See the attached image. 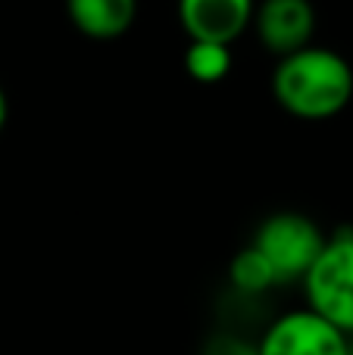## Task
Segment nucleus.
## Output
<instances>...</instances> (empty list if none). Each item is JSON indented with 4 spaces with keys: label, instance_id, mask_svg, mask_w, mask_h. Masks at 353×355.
Here are the masks:
<instances>
[{
    "label": "nucleus",
    "instance_id": "1",
    "mask_svg": "<svg viewBox=\"0 0 353 355\" xmlns=\"http://www.w3.org/2000/svg\"><path fill=\"white\" fill-rule=\"evenodd\" d=\"M272 97L288 116L325 122L353 100V69L338 50L306 47L279 56L272 72Z\"/></svg>",
    "mask_w": 353,
    "mask_h": 355
},
{
    "label": "nucleus",
    "instance_id": "2",
    "mask_svg": "<svg viewBox=\"0 0 353 355\" xmlns=\"http://www.w3.org/2000/svg\"><path fill=\"white\" fill-rule=\"evenodd\" d=\"M300 284L306 309L353 337V227H338L325 237V246Z\"/></svg>",
    "mask_w": 353,
    "mask_h": 355
},
{
    "label": "nucleus",
    "instance_id": "3",
    "mask_svg": "<svg viewBox=\"0 0 353 355\" xmlns=\"http://www.w3.org/2000/svg\"><path fill=\"white\" fill-rule=\"evenodd\" d=\"M254 246L269 268L275 271L279 284L304 281L310 265L316 262L319 250L325 246V234L310 215L300 212H275L256 227Z\"/></svg>",
    "mask_w": 353,
    "mask_h": 355
},
{
    "label": "nucleus",
    "instance_id": "4",
    "mask_svg": "<svg viewBox=\"0 0 353 355\" xmlns=\"http://www.w3.org/2000/svg\"><path fill=\"white\" fill-rule=\"evenodd\" d=\"M256 355H350V337L313 309L285 312L266 327Z\"/></svg>",
    "mask_w": 353,
    "mask_h": 355
},
{
    "label": "nucleus",
    "instance_id": "5",
    "mask_svg": "<svg viewBox=\"0 0 353 355\" xmlns=\"http://www.w3.org/2000/svg\"><path fill=\"white\" fill-rule=\"evenodd\" d=\"M250 25L269 53L288 56L313 41L316 10L310 0H260Z\"/></svg>",
    "mask_w": 353,
    "mask_h": 355
},
{
    "label": "nucleus",
    "instance_id": "6",
    "mask_svg": "<svg viewBox=\"0 0 353 355\" xmlns=\"http://www.w3.org/2000/svg\"><path fill=\"white\" fill-rule=\"evenodd\" d=\"M256 0H179V22L191 41L235 44L254 22Z\"/></svg>",
    "mask_w": 353,
    "mask_h": 355
},
{
    "label": "nucleus",
    "instance_id": "7",
    "mask_svg": "<svg viewBox=\"0 0 353 355\" xmlns=\"http://www.w3.org/2000/svg\"><path fill=\"white\" fill-rule=\"evenodd\" d=\"M69 22L94 41H116L135 25L138 0H66Z\"/></svg>",
    "mask_w": 353,
    "mask_h": 355
},
{
    "label": "nucleus",
    "instance_id": "8",
    "mask_svg": "<svg viewBox=\"0 0 353 355\" xmlns=\"http://www.w3.org/2000/svg\"><path fill=\"white\" fill-rule=\"evenodd\" d=\"M185 69L200 85H216L231 72V47L213 41H191L185 50Z\"/></svg>",
    "mask_w": 353,
    "mask_h": 355
},
{
    "label": "nucleus",
    "instance_id": "9",
    "mask_svg": "<svg viewBox=\"0 0 353 355\" xmlns=\"http://www.w3.org/2000/svg\"><path fill=\"white\" fill-rule=\"evenodd\" d=\"M229 281L238 293L247 296H260L266 293L269 287H275V271L269 268V262L254 250V246H244L229 265Z\"/></svg>",
    "mask_w": 353,
    "mask_h": 355
},
{
    "label": "nucleus",
    "instance_id": "10",
    "mask_svg": "<svg viewBox=\"0 0 353 355\" xmlns=\"http://www.w3.org/2000/svg\"><path fill=\"white\" fill-rule=\"evenodd\" d=\"M6 116H10V103H6V94H3V87H0V131L6 128Z\"/></svg>",
    "mask_w": 353,
    "mask_h": 355
},
{
    "label": "nucleus",
    "instance_id": "11",
    "mask_svg": "<svg viewBox=\"0 0 353 355\" xmlns=\"http://www.w3.org/2000/svg\"><path fill=\"white\" fill-rule=\"evenodd\" d=\"M350 355H353V346H350Z\"/></svg>",
    "mask_w": 353,
    "mask_h": 355
}]
</instances>
